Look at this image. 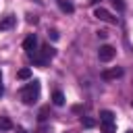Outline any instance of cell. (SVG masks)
<instances>
[{"instance_id":"cell-1","label":"cell","mask_w":133,"mask_h":133,"mask_svg":"<svg viewBox=\"0 0 133 133\" xmlns=\"http://www.w3.org/2000/svg\"><path fill=\"white\" fill-rule=\"evenodd\" d=\"M39 89H42V85H39V81H37V79L29 81V83L21 89V100H23V104H27V106L35 104V102H37V98H39Z\"/></svg>"},{"instance_id":"cell-2","label":"cell","mask_w":133,"mask_h":133,"mask_svg":"<svg viewBox=\"0 0 133 133\" xmlns=\"http://www.w3.org/2000/svg\"><path fill=\"white\" fill-rule=\"evenodd\" d=\"M100 129L104 133H114V112H110V110L100 112Z\"/></svg>"},{"instance_id":"cell-3","label":"cell","mask_w":133,"mask_h":133,"mask_svg":"<svg viewBox=\"0 0 133 133\" xmlns=\"http://www.w3.org/2000/svg\"><path fill=\"white\" fill-rule=\"evenodd\" d=\"M37 37H35V33H31V35H27L25 37V42H23V50L27 52V56L29 58H33L35 54H37Z\"/></svg>"},{"instance_id":"cell-4","label":"cell","mask_w":133,"mask_h":133,"mask_svg":"<svg viewBox=\"0 0 133 133\" xmlns=\"http://www.w3.org/2000/svg\"><path fill=\"white\" fill-rule=\"evenodd\" d=\"M114 54H116V50L112 48V46H100V50H98V58L102 60V62H110L112 58H114Z\"/></svg>"},{"instance_id":"cell-5","label":"cell","mask_w":133,"mask_h":133,"mask_svg":"<svg viewBox=\"0 0 133 133\" xmlns=\"http://www.w3.org/2000/svg\"><path fill=\"white\" fill-rule=\"evenodd\" d=\"M94 17H96V19H100V21H104V23L116 25V17H112L106 8H96V10H94Z\"/></svg>"},{"instance_id":"cell-6","label":"cell","mask_w":133,"mask_h":133,"mask_svg":"<svg viewBox=\"0 0 133 133\" xmlns=\"http://www.w3.org/2000/svg\"><path fill=\"white\" fill-rule=\"evenodd\" d=\"M118 77H123V69H121V66H114V69H108V71L102 73V79H106V81L118 79Z\"/></svg>"},{"instance_id":"cell-7","label":"cell","mask_w":133,"mask_h":133,"mask_svg":"<svg viewBox=\"0 0 133 133\" xmlns=\"http://www.w3.org/2000/svg\"><path fill=\"white\" fill-rule=\"evenodd\" d=\"M54 54H56V50H54L50 44H44V46H42V56H39V58H42L44 62H48L50 58H54Z\"/></svg>"},{"instance_id":"cell-8","label":"cell","mask_w":133,"mask_h":133,"mask_svg":"<svg viewBox=\"0 0 133 133\" xmlns=\"http://www.w3.org/2000/svg\"><path fill=\"white\" fill-rule=\"evenodd\" d=\"M15 23H17V19H15L12 15H6V17L0 21V31H4V29H10Z\"/></svg>"},{"instance_id":"cell-9","label":"cell","mask_w":133,"mask_h":133,"mask_svg":"<svg viewBox=\"0 0 133 133\" xmlns=\"http://www.w3.org/2000/svg\"><path fill=\"white\" fill-rule=\"evenodd\" d=\"M56 2H58V6H60L62 12H73V10H75V6H73L71 0H56Z\"/></svg>"},{"instance_id":"cell-10","label":"cell","mask_w":133,"mask_h":133,"mask_svg":"<svg viewBox=\"0 0 133 133\" xmlns=\"http://www.w3.org/2000/svg\"><path fill=\"white\" fill-rule=\"evenodd\" d=\"M52 102H54V106H62V104H64V94L56 89V91L52 94Z\"/></svg>"},{"instance_id":"cell-11","label":"cell","mask_w":133,"mask_h":133,"mask_svg":"<svg viewBox=\"0 0 133 133\" xmlns=\"http://www.w3.org/2000/svg\"><path fill=\"white\" fill-rule=\"evenodd\" d=\"M0 129H2V131L12 129V123H10V118H8V116H0Z\"/></svg>"},{"instance_id":"cell-12","label":"cell","mask_w":133,"mask_h":133,"mask_svg":"<svg viewBox=\"0 0 133 133\" xmlns=\"http://www.w3.org/2000/svg\"><path fill=\"white\" fill-rule=\"evenodd\" d=\"M17 77H19V79H29V77H31V69H21V71L17 73Z\"/></svg>"},{"instance_id":"cell-13","label":"cell","mask_w":133,"mask_h":133,"mask_svg":"<svg viewBox=\"0 0 133 133\" xmlns=\"http://www.w3.org/2000/svg\"><path fill=\"white\" fill-rule=\"evenodd\" d=\"M81 123H83V127H87V129L96 127V121H94V118H89V116H83V118H81Z\"/></svg>"},{"instance_id":"cell-14","label":"cell","mask_w":133,"mask_h":133,"mask_svg":"<svg viewBox=\"0 0 133 133\" xmlns=\"http://www.w3.org/2000/svg\"><path fill=\"white\" fill-rule=\"evenodd\" d=\"M48 114H50V108H48V106H44V108L39 110V116H37V118H39V121H46V118H48Z\"/></svg>"},{"instance_id":"cell-15","label":"cell","mask_w":133,"mask_h":133,"mask_svg":"<svg viewBox=\"0 0 133 133\" xmlns=\"http://www.w3.org/2000/svg\"><path fill=\"white\" fill-rule=\"evenodd\" d=\"M112 4H114L116 10H125V2L123 0H112Z\"/></svg>"},{"instance_id":"cell-16","label":"cell","mask_w":133,"mask_h":133,"mask_svg":"<svg viewBox=\"0 0 133 133\" xmlns=\"http://www.w3.org/2000/svg\"><path fill=\"white\" fill-rule=\"evenodd\" d=\"M48 37H52V39H58V31H56V29L48 31Z\"/></svg>"},{"instance_id":"cell-17","label":"cell","mask_w":133,"mask_h":133,"mask_svg":"<svg viewBox=\"0 0 133 133\" xmlns=\"http://www.w3.org/2000/svg\"><path fill=\"white\" fill-rule=\"evenodd\" d=\"M27 21H29V23H33V25H35V23H37V17H33V15H29V17H27Z\"/></svg>"},{"instance_id":"cell-18","label":"cell","mask_w":133,"mask_h":133,"mask_svg":"<svg viewBox=\"0 0 133 133\" xmlns=\"http://www.w3.org/2000/svg\"><path fill=\"white\" fill-rule=\"evenodd\" d=\"M98 37H102V39L108 37V31H98Z\"/></svg>"},{"instance_id":"cell-19","label":"cell","mask_w":133,"mask_h":133,"mask_svg":"<svg viewBox=\"0 0 133 133\" xmlns=\"http://www.w3.org/2000/svg\"><path fill=\"white\" fill-rule=\"evenodd\" d=\"M17 133H27V131H25L23 127H17Z\"/></svg>"},{"instance_id":"cell-20","label":"cell","mask_w":133,"mask_h":133,"mask_svg":"<svg viewBox=\"0 0 133 133\" xmlns=\"http://www.w3.org/2000/svg\"><path fill=\"white\" fill-rule=\"evenodd\" d=\"M2 94H4V85H2V81H0V98H2Z\"/></svg>"},{"instance_id":"cell-21","label":"cell","mask_w":133,"mask_h":133,"mask_svg":"<svg viewBox=\"0 0 133 133\" xmlns=\"http://www.w3.org/2000/svg\"><path fill=\"white\" fill-rule=\"evenodd\" d=\"M37 133H46V127H42V129H39V131H37Z\"/></svg>"},{"instance_id":"cell-22","label":"cell","mask_w":133,"mask_h":133,"mask_svg":"<svg viewBox=\"0 0 133 133\" xmlns=\"http://www.w3.org/2000/svg\"><path fill=\"white\" fill-rule=\"evenodd\" d=\"M98 2H100V0H89V4H98Z\"/></svg>"},{"instance_id":"cell-23","label":"cell","mask_w":133,"mask_h":133,"mask_svg":"<svg viewBox=\"0 0 133 133\" xmlns=\"http://www.w3.org/2000/svg\"><path fill=\"white\" fill-rule=\"evenodd\" d=\"M0 81H2V71H0Z\"/></svg>"},{"instance_id":"cell-24","label":"cell","mask_w":133,"mask_h":133,"mask_svg":"<svg viewBox=\"0 0 133 133\" xmlns=\"http://www.w3.org/2000/svg\"><path fill=\"white\" fill-rule=\"evenodd\" d=\"M127 133H133V131H127Z\"/></svg>"},{"instance_id":"cell-25","label":"cell","mask_w":133,"mask_h":133,"mask_svg":"<svg viewBox=\"0 0 133 133\" xmlns=\"http://www.w3.org/2000/svg\"><path fill=\"white\" fill-rule=\"evenodd\" d=\"M131 106H133V100H131Z\"/></svg>"}]
</instances>
